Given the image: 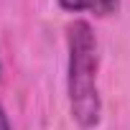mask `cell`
<instances>
[{"label": "cell", "mask_w": 130, "mask_h": 130, "mask_svg": "<svg viewBox=\"0 0 130 130\" xmlns=\"http://www.w3.org/2000/svg\"><path fill=\"white\" fill-rule=\"evenodd\" d=\"M69 64H67V97L72 120L82 130H92L102 117V97L97 84V38L87 21H74L67 28Z\"/></svg>", "instance_id": "6da1fadb"}, {"label": "cell", "mask_w": 130, "mask_h": 130, "mask_svg": "<svg viewBox=\"0 0 130 130\" xmlns=\"http://www.w3.org/2000/svg\"><path fill=\"white\" fill-rule=\"evenodd\" d=\"M59 5L72 13H92L97 18H105L117 10L120 0H59Z\"/></svg>", "instance_id": "7a4b0ae2"}, {"label": "cell", "mask_w": 130, "mask_h": 130, "mask_svg": "<svg viewBox=\"0 0 130 130\" xmlns=\"http://www.w3.org/2000/svg\"><path fill=\"white\" fill-rule=\"evenodd\" d=\"M0 130H13L10 127V120H8V112L3 107V102H0Z\"/></svg>", "instance_id": "3957f363"}, {"label": "cell", "mask_w": 130, "mask_h": 130, "mask_svg": "<svg viewBox=\"0 0 130 130\" xmlns=\"http://www.w3.org/2000/svg\"><path fill=\"white\" fill-rule=\"evenodd\" d=\"M0 69H3V67H0Z\"/></svg>", "instance_id": "277c9868"}]
</instances>
